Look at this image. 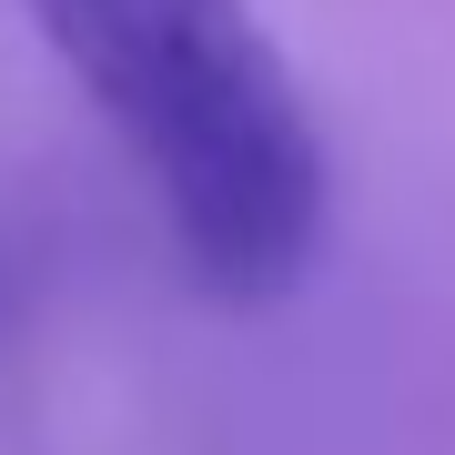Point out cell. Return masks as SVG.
<instances>
[{"mask_svg": "<svg viewBox=\"0 0 455 455\" xmlns=\"http://www.w3.org/2000/svg\"><path fill=\"white\" fill-rule=\"evenodd\" d=\"M172 212L212 304H283L324 243V132L253 0H20Z\"/></svg>", "mask_w": 455, "mask_h": 455, "instance_id": "1", "label": "cell"}]
</instances>
